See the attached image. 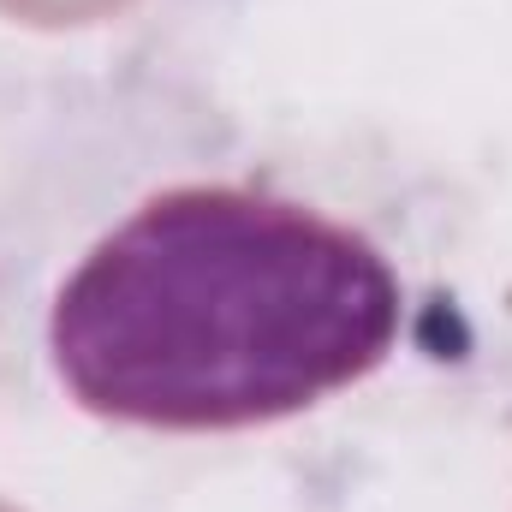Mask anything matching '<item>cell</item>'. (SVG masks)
Wrapping results in <instances>:
<instances>
[{
    "instance_id": "obj_1",
    "label": "cell",
    "mask_w": 512,
    "mask_h": 512,
    "mask_svg": "<svg viewBox=\"0 0 512 512\" xmlns=\"http://www.w3.org/2000/svg\"><path fill=\"white\" fill-rule=\"evenodd\" d=\"M399 316V274L346 221L245 185H173L66 274L48 352L90 417L209 435L364 382Z\"/></svg>"
}]
</instances>
